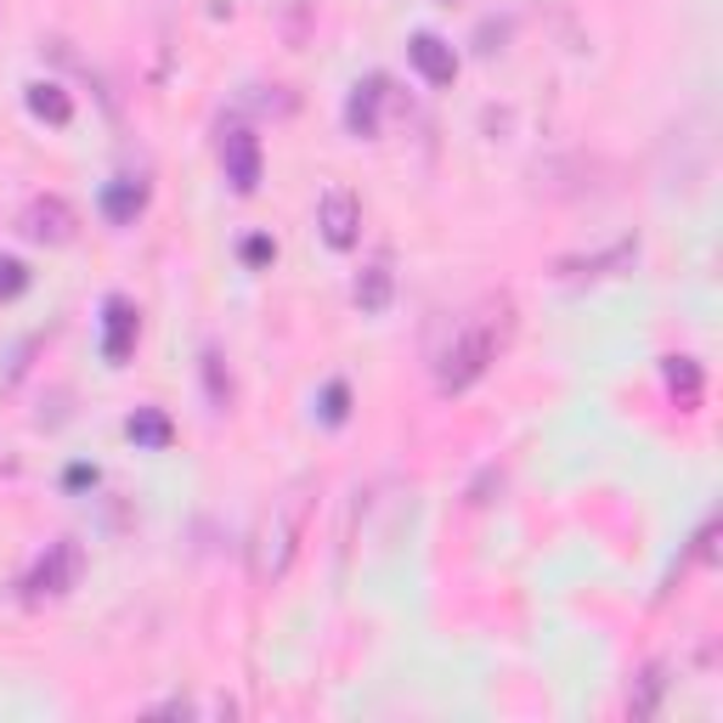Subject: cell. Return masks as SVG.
I'll return each instance as SVG.
<instances>
[{
    "instance_id": "obj_1",
    "label": "cell",
    "mask_w": 723,
    "mask_h": 723,
    "mask_svg": "<svg viewBox=\"0 0 723 723\" xmlns=\"http://www.w3.org/2000/svg\"><path fill=\"white\" fill-rule=\"evenodd\" d=\"M509 328H514V306L498 295V300H480L458 328L447 351L436 357V384L442 391H464V384H475L480 373H487L498 362V351L509 345Z\"/></svg>"
},
{
    "instance_id": "obj_2",
    "label": "cell",
    "mask_w": 723,
    "mask_h": 723,
    "mask_svg": "<svg viewBox=\"0 0 723 723\" xmlns=\"http://www.w3.org/2000/svg\"><path fill=\"white\" fill-rule=\"evenodd\" d=\"M306 520H311V480H295L283 498H272V509L261 514L255 538H249V571L261 583L288 571V560H295V549L306 538Z\"/></svg>"
},
{
    "instance_id": "obj_3",
    "label": "cell",
    "mask_w": 723,
    "mask_h": 723,
    "mask_svg": "<svg viewBox=\"0 0 723 723\" xmlns=\"http://www.w3.org/2000/svg\"><path fill=\"white\" fill-rule=\"evenodd\" d=\"M317 226H322V237L333 249H351L362 237V204L351 199L345 187H333V192H322V204H317Z\"/></svg>"
},
{
    "instance_id": "obj_4",
    "label": "cell",
    "mask_w": 723,
    "mask_h": 723,
    "mask_svg": "<svg viewBox=\"0 0 723 723\" xmlns=\"http://www.w3.org/2000/svg\"><path fill=\"white\" fill-rule=\"evenodd\" d=\"M221 164H226V181H232L237 192H255V181H261V141H255L249 130H226Z\"/></svg>"
},
{
    "instance_id": "obj_5",
    "label": "cell",
    "mask_w": 723,
    "mask_h": 723,
    "mask_svg": "<svg viewBox=\"0 0 723 723\" xmlns=\"http://www.w3.org/2000/svg\"><path fill=\"white\" fill-rule=\"evenodd\" d=\"M407 57H413V68H418L429 85H453V74H458L453 45L436 40V34H413V40H407Z\"/></svg>"
},
{
    "instance_id": "obj_6",
    "label": "cell",
    "mask_w": 723,
    "mask_h": 723,
    "mask_svg": "<svg viewBox=\"0 0 723 723\" xmlns=\"http://www.w3.org/2000/svg\"><path fill=\"white\" fill-rule=\"evenodd\" d=\"M23 226H29V237H45V244H63V237H74V210L57 199V192H45V199H34V204H29Z\"/></svg>"
},
{
    "instance_id": "obj_7",
    "label": "cell",
    "mask_w": 723,
    "mask_h": 723,
    "mask_svg": "<svg viewBox=\"0 0 723 723\" xmlns=\"http://www.w3.org/2000/svg\"><path fill=\"white\" fill-rule=\"evenodd\" d=\"M130 351H136V306L130 300H108V311H103V357L125 362Z\"/></svg>"
},
{
    "instance_id": "obj_8",
    "label": "cell",
    "mask_w": 723,
    "mask_h": 723,
    "mask_svg": "<svg viewBox=\"0 0 723 723\" xmlns=\"http://www.w3.org/2000/svg\"><path fill=\"white\" fill-rule=\"evenodd\" d=\"M74 571H79V549H74V543H52V554L34 565L29 588H34V594H63V588L74 583Z\"/></svg>"
},
{
    "instance_id": "obj_9",
    "label": "cell",
    "mask_w": 723,
    "mask_h": 723,
    "mask_svg": "<svg viewBox=\"0 0 723 723\" xmlns=\"http://www.w3.org/2000/svg\"><path fill=\"white\" fill-rule=\"evenodd\" d=\"M391 295H396V272L384 266V261L362 266V277H357V306H362L368 317H379L384 306H391Z\"/></svg>"
},
{
    "instance_id": "obj_10",
    "label": "cell",
    "mask_w": 723,
    "mask_h": 723,
    "mask_svg": "<svg viewBox=\"0 0 723 723\" xmlns=\"http://www.w3.org/2000/svg\"><path fill=\"white\" fill-rule=\"evenodd\" d=\"M379 103H384V79H362L351 91V103H345V119L357 136H373L379 130Z\"/></svg>"
},
{
    "instance_id": "obj_11",
    "label": "cell",
    "mask_w": 723,
    "mask_h": 723,
    "mask_svg": "<svg viewBox=\"0 0 723 723\" xmlns=\"http://www.w3.org/2000/svg\"><path fill=\"white\" fill-rule=\"evenodd\" d=\"M170 436H176V429H170V418H164L159 407H136V413H130V442H136V447L159 453V447H170Z\"/></svg>"
},
{
    "instance_id": "obj_12",
    "label": "cell",
    "mask_w": 723,
    "mask_h": 723,
    "mask_svg": "<svg viewBox=\"0 0 723 723\" xmlns=\"http://www.w3.org/2000/svg\"><path fill=\"white\" fill-rule=\"evenodd\" d=\"M29 108H34V119H52V125H68V119H74V103H68L57 85H45V79L29 85Z\"/></svg>"
},
{
    "instance_id": "obj_13",
    "label": "cell",
    "mask_w": 723,
    "mask_h": 723,
    "mask_svg": "<svg viewBox=\"0 0 723 723\" xmlns=\"http://www.w3.org/2000/svg\"><path fill=\"white\" fill-rule=\"evenodd\" d=\"M103 204H108L114 221H136L141 204H148V187H141V181H114V187L103 192Z\"/></svg>"
},
{
    "instance_id": "obj_14",
    "label": "cell",
    "mask_w": 723,
    "mask_h": 723,
    "mask_svg": "<svg viewBox=\"0 0 723 723\" xmlns=\"http://www.w3.org/2000/svg\"><path fill=\"white\" fill-rule=\"evenodd\" d=\"M661 690H667V672H661V667H650L645 679H639V695H628L634 717H656V706H661Z\"/></svg>"
},
{
    "instance_id": "obj_15",
    "label": "cell",
    "mask_w": 723,
    "mask_h": 723,
    "mask_svg": "<svg viewBox=\"0 0 723 723\" xmlns=\"http://www.w3.org/2000/svg\"><path fill=\"white\" fill-rule=\"evenodd\" d=\"M667 379H672V391L684 384V396L695 402V391H701V373H695V362H690V357H672V362H667Z\"/></svg>"
},
{
    "instance_id": "obj_16",
    "label": "cell",
    "mask_w": 723,
    "mask_h": 723,
    "mask_svg": "<svg viewBox=\"0 0 723 723\" xmlns=\"http://www.w3.org/2000/svg\"><path fill=\"white\" fill-rule=\"evenodd\" d=\"M23 283H29V272H23V261H12V255H0V300H12V295H23Z\"/></svg>"
},
{
    "instance_id": "obj_17",
    "label": "cell",
    "mask_w": 723,
    "mask_h": 723,
    "mask_svg": "<svg viewBox=\"0 0 723 723\" xmlns=\"http://www.w3.org/2000/svg\"><path fill=\"white\" fill-rule=\"evenodd\" d=\"M345 402H351V391H345V384H340V379H333V384H328V391H322V418H328V424H340V418L351 413Z\"/></svg>"
},
{
    "instance_id": "obj_18",
    "label": "cell",
    "mask_w": 723,
    "mask_h": 723,
    "mask_svg": "<svg viewBox=\"0 0 723 723\" xmlns=\"http://www.w3.org/2000/svg\"><path fill=\"white\" fill-rule=\"evenodd\" d=\"M244 255L261 266V261H272V244H266V237H249V244H244Z\"/></svg>"
}]
</instances>
